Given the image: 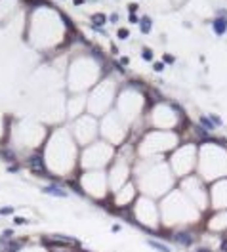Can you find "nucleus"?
<instances>
[{
	"mask_svg": "<svg viewBox=\"0 0 227 252\" xmlns=\"http://www.w3.org/2000/svg\"><path fill=\"white\" fill-rule=\"evenodd\" d=\"M143 59H147V61H151V59H153V52L149 50V48L143 50Z\"/></svg>",
	"mask_w": 227,
	"mask_h": 252,
	"instance_id": "f8f14e48",
	"label": "nucleus"
},
{
	"mask_svg": "<svg viewBox=\"0 0 227 252\" xmlns=\"http://www.w3.org/2000/svg\"><path fill=\"white\" fill-rule=\"evenodd\" d=\"M197 252H212V250H206V248H197Z\"/></svg>",
	"mask_w": 227,
	"mask_h": 252,
	"instance_id": "6ab92c4d",
	"label": "nucleus"
},
{
	"mask_svg": "<svg viewBox=\"0 0 227 252\" xmlns=\"http://www.w3.org/2000/svg\"><path fill=\"white\" fill-rule=\"evenodd\" d=\"M29 168L34 170L37 174H46V168H44V162H42V157H40V155L29 157Z\"/></svg>",
	"mask_w": 227,
	"mask_h": 252,
	"instance_id": "f257e3e1",
	"label": "nucleus"
},
{
	"mask_svg": "<svg viewBox=\"0 0 227 252\" xmlns=\"http://www.w3.org/2000/svg\"><path fill=\"white\" fill-rule=\"evenodd\" d=\"M105 21H107V15H103V14H94L92 15V25H94V27H101Z\"/></svg>",
	"mask_w": 227,
	"mask_h": 252,
	"instance_id": "423d86ee",
	"label": "nucleus"
},
{
	"mask_svg": "<svg viewBox=\"0 0 227 252\" xmlns=\"http://www.w3.org/2000/svg\"><path fill=\"white\" fill-rule=\"evenodd\" d=\"M164 69V63L162 61H157V63H155V71H162Z\"/></svg>",
	"mask_w": 227,
	"mask_h": 252,
	"instance_id": "ddd939ff",
	"label": "nucleus"
},
{
	"mask_svg": "<svg viewBox=\"0 0 227 252\" xmlns=\"http://www.w3.org/2000/svg\"><path fill=\"white\" fill-rule=\"evenodd\" d=\"M118 38H120V40H126L128 38V34H130V33H128V29H120V31H118Z\"/></svg>",
	"mask_w": 227,
	"mask_h": 252,
	"instance_id": "9b49d317",
	"label": "nucleus"
},
{
	"mask_svg": "<svg viewBox=\"0 0 227 252\" xmlns=\"http://www.w3.org/2000/svg\"><path fill=\"white\" fill-rule=\"evenodd\" d=\"M151 25H153V19H149V17H141L139 19V29H141V33H149L151 31Z\"/></svg>",
	"mask_w": 227,
	"mask_h": 252,
	"instance_id": "39448f33",
	"label": "nucleus"
},
{
	"mask_svg": "<svg viewBox=\"0 0 227 252\" xmlns=\"http://www.w3.org/2000/svg\"><path fill=\"white\" fill-rule=\"evenodd\" d=\"M149 246L157 248L158 252H170V248H168L166 244H162V243H157V241H149Z\"/></svg>",
	"mask_w": 227,
	"mask_h": 252,
	"instance_id": "6e6552de",
	"label": "nucleus"
},
{
	"mask_svg": "<svg viewBox=\"0 0 227 252\" xmlns=\"http://www.w3.org/2000/svg\"><path fill=\"white\" fill-rule=\"evenodd\" d=\"M12 212H13L12 208H2V210H0V214H12Z\"/></svg>",
	"mask_w": 227,
	"mask_h": 252,
	"instance_id": "dca6fc26",
	"label": "nucleus"
},
{
	"mask_svg": "<svg viewBox=\"0 0 227 252\" xmlns=\"http://www.w3.org/2000/svg\"><path fill=\"white\" fill-rule=\"evenodd\" d=\"M44 193H50V195H54V197H67V193L63 191V189H59L57 185H46Z\"/></svg>",
	"mask_w": 227,
	"mask_h": 252,
	"instance_id": "7ed1b4c3",
	"label": "nucleus"
},
{
	"mask_svg": "<svg viewBox=\"0 0 227 252\" xmlns=\"http://www.w3.org/2000/svg\"><path fill=\"white\" fill-rule=\"evenodd\" d=\"M164 61H168V63H174V57L166 54V56H164Z\"/></svg>",
	"mask_w": 227,
	"mask_h": 252,
	"instance_id": "f3484780",
	"label": "nucleus"
},
{
	"mask_svg": "<svg viewBox=\"0 0 227 252\" xmlns=\"http://www.w3.org/2000/svg\"><path fill=\"white\" fill-rule=\"evenodd\" d=\"M212 27H214V33L218 36L225 34V31H227V17H216L212 21Z\"/></svg>",
	"mask_w": 227,
	"mask_h": 252,
	"instance_id": "f03ea898",
	"label": "nucleus"
},
{
	"mask_svg": "<svg viewBox=\"0 0 227 252\" xmlns=\"http://www.w3.org/2000/svg\"><path fill=\"white\" fill-rule=\"evenodd\" d=\"M200 124H202V128L204 130H214L216 126H214V122L210 120L208 117H200Z\"/></svg>",
	"mask_w": 227,
	"mask_h": 252,
	"instance_id": "1a4fd4ad",
	"label": "nucleus"
},
{
	"mask_svg": "<svg viewBox=\"0 0 227 252\" xmlns=\"http://www.w3.org/2000/svg\"><path fill=\"white\" fill-rule=\"evenodd\" d=\"M111 21H113V23H116V21H118V15L113 14V15H111Z\"/></svg>",
	"mask_w": 227,
	"mask_h": 252,
	"instance_id": "a211bd4d",
	"label": "nucleus"
},
{
	"mask_svg": "<svg viewBox=\"0 0 227 252\" xmlns=\"http://www.w3.org/2000/svg\"><path fill=\"white\" fill-rule=\"evenodd\" d=\"M13 222L15 224H29V220H25V218H13Z\"/></svg>",
	"mask_w": 227,
	"mask_h": 252,
	"instance_id": "4468645a",
	"label": "nucleus"
},
{
	"mask_svg": "<svg viewBox=\"0 0 227 252\" xmlns=\"http://www.w3.org/2000/svg\"><path fill=\"white\" fill-rule=\"evenodd\" d=\"M176 241L181 243V244H185V246H189L191 243H193V237H191L189 233H176Z\"/></svg>",
	"mask_w": 227,
	"mask_h": 252,
	"instance_id": "20e7f679",
	"label": "nucleus"
},
{
	"mask_svg": "<svg viewBox=\"0 0 227 252\" xmlns=\"http://www.w3.org/2000/svg\"><path fill=\"white\" fill-rule=\"evenodd\" d=\"M137 21H139L137 15H136V14H130V23H137Z\"/></svg>",
	"mask_w": 227,
	"mask_h": 252,
	"instance_id": "2eb2a0df",
	"label": "nucleus"
},
{
	"mask_svg": "<svg viewBox=\"0 0 227 252\" xmlns=\"http://www.w3.org/2000/svg\"><path fill=\"white\" fill-rule=\"evenodd\" d=\"M52 241H54V243H65V244H73V243H75L71 237H63V235H54V237H52Z\"/></svg>",
	"mask_w": 227,
	"mask_h": 252,
	"instance_id": "0eeeda50",
	"label": "nucleus"
},
{
	"mask_svg": "<svg viewBox=\"0 0 227 252\" xmlns=\"http://www.w3.org/2000/svg\"><path fill=\"white\" fill-rule=\"evenodd\" d=\"M208 118H210V120H212V122H214V126H216V128H218V126H221V118L218 117V115H214V113H212V115H210Z\"/></svg>",
	"mask_w": 227,
	"mask_h": 252,
	"instance_id": "9d476101",
	"label": "nucleus"
}]
</instances>
